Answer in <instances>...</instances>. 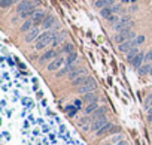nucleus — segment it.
Segmentation results:
<instances>
[{
	"label": "nucleus",
	"mask_w": 152,
	"mask_h": 145,
	"mask_svg": "<svg viewBox=\"0 0 152 145\" xmlns=\"http://www.w3.org/2000/svg\"><path fill=\"white\" fill-rule=\"evenodd\" d=\"M55 38H57V35L52 30H45L43 33H40V36L37 38L34 48H36L37 51H40V50H43V48H46L49 43H52Z\"/></svg>",
	"instance_id": "f257e3e1"
},
{
	"label": "nucleus",
	"mask_w": 152,
	"mask_h": 145,
	"mask_svg": "<svg viewBox=\"0 0 152 145\" xmlns=\"http://www.w3.org/2000/svg\"><path fill=\"white\" fill-rule=\"evenodd\" d=\"M133 26V21H131V18H130L128 15H124V17H121V19L113 26V30L115 32H122V30H125L127 27H131Z\"/></svg>",
	"instance_id": "f03ea898"
},
{
	"label": "nucleus",
	"mask_w": 152,
	"mask_h": 145,
	"mask_svg": "<svg viewBox=\"0 0 152 145\" xmlns=\"http://www.w3.org/2000/svg\"><path fill=\"white\" fill-rule=\"evenodd\" d=\"M96 88H97V82L91 78L88 82H85L81 87H78V93L79 94H88V93H94Z\"/></svg>",
	"instance_id": "7ed1b4c3"
},
{
	"label": "nucleus",
	"mask_w": 152,
	"mask_h": 145,
	"mask_svg": "<svg viewBox=\"0 0 152 145\" xmlns=\"http://www.w3.org/2000/svg\"><path fill=\"white\" fill-rule=\"evenodd\" d=\"M45 18H46V14H45V11L43 9H37L36 11V14L33 15V22H34V27H37L39 24H43V21H45Z\"/></svg>",
	"instance_id": "20e7f679"
},
{
	"label": "nucleus",
	"mask_w": 152,
	"mask_h": 145,
	"mask_svg": "<svg viewBox=\"0 0 152 145\" xmlns=\"http://www.w3.org/2000/svg\"><path fill=\"white\" fill-rule=\"evenodd\" d=\"M31 8H34L33 2H30V0H23V2L18 3V6H16V12H18V14H23V12L30 11Z\"/></svg>",
	"instance_id": "39448f33"
},
{
	"label": "nucleus",
	"mask_w": 152,
	"mask_h": 145,
	"mask_svg": "<svg viewBox=\"0 0 152 145\" xmlns=\"http://www.w3.org/2000/svg\"><path fill=\"white\" fill-rule=\"evenodd\" d=\"M107 124V118L106 117H101V118H97V120H94V121H91V130H100L101 127H104Z\"/></svg>",
	"instance_id": "423d86ee"
},
{
	"label": "nucleus",
	"mask_w": 152,
	"mask_h": 145,
	"mask_svg": "<svg viewBox=\"0 0 152 145\" xmlns=\"http://www.w3.org/2000/svg\"><path fill=\"white\" fill-rule=\"evenodd\" d=\"M64 63H66V58H63V57H55V58L48 64V70H57V69H60Z\"/></svg>",
	"instance_id": "0eeeda50"
},
{
	"label": "nucleus",
	"mask_w": 152,
	"mask_h": 145,
	"mask_svg": "<svg viewBox=\"0 0 152 145\" xmlns=\"http://www.w3.org/2000/svg\"><path fill=\"white\" fill-rule=\"evenodd\" d=\"M133 48H136V43H134V39L133 40H127L121 45H118V50L119 53H128V51H131Z\"/></svg>",
	"instance_id": "6e6552de"
},
{
	"label": "nucleus",
	"mask_w": 152,
	"mask_h": 145,
	"mask_svg": "<svg viewBox=\"0 0 152 145\" xmlns=\"http://www.w3.org/2000/svg\"><path fill=\"white\" fill-rule=\"evenodd\" d=\"M39 36H40V30H39L37 27H34V29H31V30L26 35V42L30 43V42H33V40H37Z\"/></svg>",
	"instance_id": "1a4fd4ad"
},
{
	"label": "nucleus",
	"mask_w": 152,
	"mask_h": 145,
	"mask_svg": "<svg viewBox=\"0 0 152 145\" xmlns=\"http://www.w3.org/2000/svg\"><path fill=\"white\" fill-rule=\"evenodd\" d=\"M42 26H43L45 30H51L55 26V17L54 15H46V18H45V21H43Z\"/></svg>",
	"instance_id": "9d476101"
},
{
	"label": "nucleus",
	"mask_w": 152,
	"mask_h": 145,
	"mask_svg": "<svg viewBox=\"0 0 152 145\" xmlns=\"http://www.w3.org/2000/svg\"><path fill=\"white\" fill-rule=\"evenodd\" d=\"M91 79V76H88V75H81V76H78V78H75L73 81H72V85H75V87H81L82 84H85V82H88Z\"/></svg>",
	"instance_id": "9b49d317"
},
{
	"label": "nucleus",
	"mask_w": 152,
	"mask_h": 145,
	"mask_svg": "<svg viewBox=\"0 0 152 145\" xmlns=\"http://www.w3.org/2000/svg\"><path fill=\"white\" fill-rule=\"evenodd\" d=\"M97 100H98V96L96 93H88L82 96V102H86V103H96Z\"/></svg>",
	"instance_id": "f8f14e48"
},
{
	"label": "nucleus",
	"mask_w": 152,
	"mask_h": 145,
	"mask_svg": "<svg viewBox=\"0 0 152 145\" xmlns=\"http://www.w3.org/2000/svg\"><path fill=\"white\" fill-rule=\"evenodd\" d=\"M143 60H145V54H143V53H139V54L134 57V60L131 61V64H133L136 69H140V67H142V63H143Z\"/></svg>",
	"instance_id": "ddd939ff"
},
{
	"label": "nucleus",
	"mask_w": 152,
	"mask_h": 145,
	"mask_svg": "<svg viewBox=\"0 0 152 145\" xmlns=\"http://www.w3.org/2000/svg\"><path fill=\"white\" fill-rule=\"evenodd\" d=\"M31 29H34V22H33V19H26L24 22H23V26H21V32H26V33H29Z\"/></svg>",
	"instance_id": "4468645a"
},
{
	"label": "nucleus",
	"mask_w": 152,
	"mask_h": 145,
	"mask_svg": "<svg viewBox=\"0 0 152 145\" xmlns=\"http://www.w3.org/2000/svg\"><path fill=\"white\" fill-rule=\"evenodd\" d=\"M107 112V109L104 108V106H100L96 112H93V115H91V121H94V120H97V118H101V117H104V114Z\"/></svg>",
	"instance_id": "2eb2a0df"
},
{
	"label": "nucleus",
	"mask_w": 152,
	"mask_h": 145,
	"mask_svg": "<svg viewBox=\"0 0 152 145\" xmlns=\"http://www.w3.org/2000/svg\"><path fill=\"white\" fill-rule=\"evenodd\" d=\"M86 72H85V69H73V70H70V74H69V78L73 81L75 78H78V76H81V75H85Z\"/></svg>",
	"instance_id": "dca6fc26"
},
{
	"label": "nucleus",
	"mask_w": 152,
	"mask_h": 145,
	"mask_svg": "<svg viewBox=\"0 0 152 145\" xmlns=\"http://www.w3.org/2000/svg\"><path fill=\"white\" fill-rule=\"evenodd\" d=\"M100 15H101V18H111L112 15H113V12H112V8L111 6H106V8H103V9H100Z\"/></svg>",
	"instance_id": "f3484780"
},
{
	"label": "nucleus",
	"mask_w": 152,
	"mask_h": 145,
	"mask_svg": "<svg viewBox=\"0 0 152 145\" xmlns=\"http://www.w3.org/2000/svg\"><path fill=\"white\" fill-rule=\"evenodd\" d=\"M54 57H57V53H55L54 50H51V51L45 53V54L40 57V63H45L46 60H51V58H54Z\"/></svg>",
	"instance_id": "a211bd4d"
},
{
	"label": "nucleus",
	"mask_w": 152,
	"mask_h": 145,
	"mask_svg": "<svg viewBox=\"0 0 152 145\" xmlns=\"http://www.w3.org/2000/svg\"><path fill=\"white\" fill-rule=\"evenodd\" d=\"M137 54H139V48L136 46V48H133L131 51H128V53H127V60H128L130 63H131V61L134 60V57H136Z\"/></svg>",
	"instance_id": "6ab92c4d"
},
{
	"label": "nucleus",
	"mask_w": 152,
	"mask_h": 145,
	"mask_svg": "<svg viewBox=\"0 0 152 145\" xmlns=\"http://www.w3.org/2000/svg\"><path fill=\"white\" fill-rule=\"evenodd\" d=\"M98 108H100V106H97V102H96V103H88V106L85 108V114H93V112H96Z\"/></svg>",
	"instance_id": "aec40b11"
},
{
	"label": "nucleus",
	"mask_w": 152,
	"mask_h": 145,
	"mask_svg": "<svg viewBox=\"0 0 152 145\" xmlns=\"http://www.w3.org/2000/svg\"><path fill=\"white\" fill-rule=\"evenodd\" d=\"M76 58H78V54H76V53L69 54V57H67V60H66V64H67V66H72V64L76 61Z\"/></svg>",
	"instance_id": "412c9836"
},
{
	"label": "nucleus",
	"mask_w": 152,
	"mask_h": 145,
	"mask_svg": "<svg viewBox=\"0 0 152 145\" xmlns=\"http://www.w3.org/2000/svg\"><path fill=\"white\" fill-rule=\"evenodd\" d=\"M151 64H143L140 69H139V74L140 75H146V74H151Z\"/></svg>",
	"instance_id": "4be33fe9"
},
{
	"label": "nucleus",
	"mask_w": 152,
	"mask_h": 145,
	"mask_svg": "<svg viewBox=\"0 0 152 145\" xmlns=\"http://www.w3.org/2000/svg\"><path fill=\"white\" fill-rule=\"evenodd\" d=\"M112 127H113V126H112L111 123H107V124H106L104 127H101V129H100V130H98V132H97L96 135H97V136H100V135H103V133H107V132H109V130H111Z\"/></svg>",
	"instance_id": "5701e85b"
},
{
	"label": "nucleus",
	"mask_w": 152,
	"mask_h": 145,
	"mask_svg": "<svg viewBox=\"0 0 152 145\" xmlns=\"http://www.w3.org/2000/svg\"><path fill=\"white\" fill-rule=\"evenodd\" d=\"M34 14H36V8H31V9H30V11H27V12L19 14V17L24 19V18H30V17H31V15H34Z\"/></svg>",
	"instance_id": "b1692460"
},
{
	"label": "nucleus",
	"mask_w": 152,
	"mask_h": 145,
	"mask_svg": "<svg viewBox=\"0 0 152 145\" xmlns=\"http://www.w3.org/2000/svg\"><path fill=\"white\" fill-rule=\"evenodd\" d=\"M94 6L98 8V9H103V8L107 6V3H106V0H97V2H94Z\"/></svg>",
	"instance_id": "393cba45"
},
{
	"label": "nucleus",
	"mask_w": 152,
	"mask_h": 145,
	"mask_svg": "<svg viewBox=\"0 0 152 145\" xmlns=\"http://www.w3.org/2000/svg\"><path fill=\"white\" fill-rule=\"evenodd\" d=\"M14 2H16V0H0V6L2 8H9Z\"/></svg>",
	"instance_id": "a878e982"
},
{
	"label": "nucleus",
	"mask_w": 152,
	"mask_h": 145,
	"mask_svg": "<svg viewBox=\"0 0 152 145\" xmlns=\"http://www.w3.org/2000/svg\"><path fill=\"white\" fill-rule=\"evenodd\" d=\"M70 69H72V66H66L64 69H61L58 74H57V76H63V75H66V74H70Z\"/></svg>",
	"instance_id": "bb28decb"
},
{
	"label": "nucleus",
	"mask_w": 152,
	"mask_h": 145,
	"mask_svg": "<svg viewBox=\"0 0 152 145\" xmlns=\"http://www.w3.org/2000/svg\"><path fill=\"white\" fill-rule=\"evenodd\" d=\"M119 19H121V18H119V15H112L111 18H107V21H109V22H112L113 26H115V24H116Z\"/></svg>",
	"instance_id": "cd10ccee"
},
{
	"label": "nucleus",
	"mask_w": 152,
	"mask_h": 145,
	"mask_svg": "<svg viewBox=\"0 0 152 145\" xmlns=\"http://www.w3.org/2000/svg\"><path fill=\"white\" fill-rule=\"evenodd\" d=\"M63 51H66V53H69V54L75 53V51H73V45H70V43H67V45H64V48H63Z\"/></svg>",
	"instance_id": "c85d7f7f"
},
{
	"label": "nucleus",
	"mask_w": 152,
	"mask_h": 145,
	"mask_svg": "<svg viewBox=\"0 0 152 145\" xmlns=\"http://www.w3.org/2000/svg\"><path fill=\"white\" fill-rule=\"evenodd\" d=\"M64 36H66V35H61V36H57V38L54 39V42H52V45L55 46V45H58V43H61V42L64 40Z\"/></svg>",
	"instance_id": "c756f323"
},
{
	"label": "nucleus",
	"mask_w": 152,
	"mask_h": 145,
	"mask_svg": "<svg viewBox=\"0 0 152 145\" xmlns=\"http://www.w3.org/2000/svg\"><path fill=\"white\" fill-rule=\"evenodd\" d=\"M143 42H145V36H143V35H140V36H137V38L134 39L136 46H137V45H140V43H143Z\"/></svg>",
	"instance_id": "7c9ffc66"
},
{
	"label": "nucleus",
	"mask_w": 152,
	"mask_h": 145,
	"mask_svg": "<svg viewBox=\"0 0 152 145\" xmlns=\"http://www.w3.org/2000/svg\"><path fill=\"white\" fill-rule=\"evenodd\" d=\"M145 61H152V51H148L145 54Z\"/></svg>",
	"instance_id": "2f4dec72"
},
{
	"label": "nucleus",
	"mask_w": 152,
	"mask_h": 145,
	"mask_svg": "<svg viewBox=\"0 0 152 145\" xmlns=\"http://www.w3.org/2000/svg\"><path fill=\"white\" fill-rule=\"evenodd\" d=\"M119 11H121V5H113V6H112V12H113V14H116V12H119Z\"/></svg>",
	"instance_id": "473e14b6"
},
{
	"label": "nucleus",
	"mask_w": 152,
	"mask_h": 145,
	"mask_svg": "<svg viewBox=\"0 0 152 145\" xmlns=\"http://www.w3.org/2000/svg\"><path fill=\"white\" fill-rule=\"evenodd\" d=\"M148 117H149L148 120H149V121L152 123V109H149V111H148Z\"/></svg>",
	"instance_id": "72a5a7b5"
},
{
	"label": "nucleus",
	"mask_w": 152,
	"mask_h": 145,
	"mask_svg": "<svg viewBox=\"0 0 152 145\" xmlns=\"http://www.w3.org/2000/svg\"><path fill=\"white\" fill-rule=\"evenodd\" d=\"M116 145H128L127 142H121V144H116Z\"/></svg>",
	"instance_id": "f704fd0d"
},
{
	"label": "nucleus",
	"mask_w": 152,
	"mask_h": 145,
	"mask_svg": "<svg viewBox=\"0 0 152 145\" xmlns=\"http://www.w3.org/2000/svg\"><path fill=\"white\" fill-rule=\"evenodd\" d=\"M124 2H133V3H134V2H136V0H124Z\"/></svg>",
	"instance_id": "c9c22d12"
},
{
	"label": "nucleus",
	"mask_w": 152,
	"mask_h": 145,
	"mask_svg": "<svg viewBox=\"0 0 152 145\" xmlns=\"http://www.w3.org/2000/svg\"><path fill=\"white\" fill-rule=\"evenodd\" d=\"M151 75H152V67H151Z\"/></svg>",
	"instance_id": "e433bc0d"
}]
</instances>
